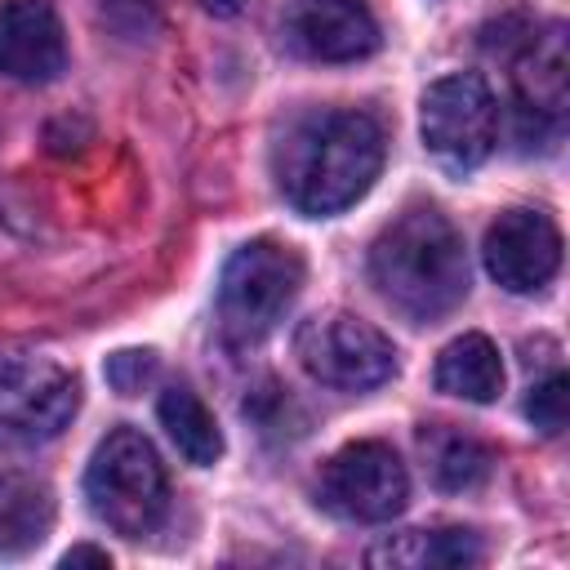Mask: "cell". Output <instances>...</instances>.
<instances>
[{"mask_svg": "<svg viewBox=\"0 0 570 570\" xmlns=\"http://www.w3.org/2000/svg\"><path fill=\"white\" fill-rule=\"evenodd\" d=\"M419 450H423L428 472L441 490H476L494 468V450L485 441H476L472 432H459L450 423H432V428L423 423Z\"/></svg>", "mask_w": 570, "mask_h": 570, "instance_id": "2e32d148", "label": "cell"}, {"mask_svg": "<svg viewBox=\"0 0 570 570\" xmlns=\"http://www.w3.org/2000/svg\"><path fill=\"white\" fill-rule=\"evenodd\" d=\"M67 67L62 18L49 0L0 4V71L27 85H45Z\"/></svg>", "mask_w": 570, "mask_h": 570, "instance_id": "7c38bea8", "label": "cell"}, {"mask_svg": "<svg viewBox=\"0 0 570 570\" xmlns=\"http://www.w3.org/2000/svg\"><path fill=\"white\" fill-rule=\"evenodd\" d=\"M200 9L214 13V18H236L245 9V0H200Z\"/></svg>", "mask_w": 570, "mask_h": 570, "instance_id": "7402d4cb", "label": "cell"}, {"mask_svg": "<svg viewBox=\"0 0 570 570\" xmlns=\"http://www.w3.org/2000/svg\"><path fill=\"white\" fill-rule=\"evenodd\" d=\"M370 281L383 303L414 325L450 316L468 298V249L459 227L432 205L405 209L370 245Z\"/></svg>", "mask_w": 570, "mask_h": 570, "instance_id": "7a4b0ae2", "label": "cell"}, {"mask_svg": "<svg viewBox=\"0 0 570 570\" xmlns=\"http://www.w3.org/2000/svg\"><path fill=\"white\" fill-rule=\"evenodd\" d=\"M383 125L370 111H316L281 142V191L298 214L330 218L356 205L383 169Z\"/></svg>", "mask_w": 570, "mask_h": 570, "instance_id": "6da1fadb", "label": "cell"}, {"mask_svg": "<svg viewBox=\"0 0 570 570\" xmlns=\"http://www.w3.org/2000/svg\"><path fill=\"white\" fill-rule=\"evenodd\" d=\"M285 36L316 62H356L379 49V22L365 0H289Z\"/></svg>", "mask_w": 570, "mask_h": 570, "instance_id": "30bf717a", "label": "cell"}, {"mask_svg": "<svg viewBox=\"0 0 570 570\" xmlns=\"http://www.w3.org/2000/svg\"><path fill=\"white\" fill-rule=\"evenodd\" d=\"M419 129L436 160L450 169H476L499 138V102L476 71H454L428 85L419 102Z\"/></svg>", "mask_w": 570, "mask_h": 570, "instance_id": "8992f818", "label": "cell"}, {"mask_svg": "<svg viewBox=\"0 0 570 570\" xmlns=\"http://www.w3.org/2000/svg\"><path fill=\"white\" fill-rule=\"evenodd\" d=\"M566 89H570L566 27L552 22L543 36L525 40V53L517 62V120H521L525 147H534V138H552L561 129Z\"/></svg>", "mask_w": 570, "mask_h": 570, "instance_id": "8fae6325", "label": "cell"}, {"mask_svg": "<svg viewBox=\"0 0 570 570\" xmlns=\"http://www.w3.org/2000/svg\"><path fill=\"white\" fill-rule=\"evenodd\" d=\"M303 289V254L285 240H245L218 281V325L232 343L249 347L267 338Z\"/></svg>", "mask_w": 570, "mask_h": 570, "instance_id": "277c9868", "label": "cell"}, {"mask_svg": "<svg viewBox=\"0 0 570 570\" xmlns=\"http://www.w3.org/2000/svg\"><path fill=\"white\" fill-rule=\"evenodd\" d=\"M156 414H160V428L169 432V441L178 445V454H183L187 463L209 468V463L223 454V432H218L209 405H205L191 387H183V383L165 387L160 401H156Z\"/></svg>", "mask_w": 570, "mask_h": 570, "instance_id": "e0dca14e", "label": "cell"}, {"mask_svg": "<svg viewBox=\"0 0 570 570\" xmlns=\"http://www.w3.org/2000/svg\"><path fill=\"white\" fill-rule=\"evenodd\" d=\"M566 414H570V383L561 370H552L548 379H539L525 396V419L543 432V436H557L566 428Z\"/></svg>", "mask_w": 570, "mask_h": 570, "instance_id": "ac0fdd59", "label": "cell"}, {"mask_svg": "<svg viewBox=\"0 0 570 570\" xmlns=\"http://www.w3.org/2000/svg\"><path fill=\"white\" fill-rule=\"evenodd\" d=\"M316 499L325 512L343 521H361V525L392 521L410 499V472L392 445L352 441L321 468Z\"/></svg>", "mask_w": 570, "mask_h": 570, "instance_id": "52a82bcc", "label": "cell"}, {"mask_svg": "<svg viewBox=\"0 0 570 570\" xmlns=\"http://www.w3.org/2000/svg\"><path fill=\"white\" fill-rule=\"evenodd\" d=\"M98 9L129 40H142L156 31V0H98Z\"/></svg>", "mask_w": 570, "mask_h": 570, "instance_id": "ffe728a7", "label": "cell"}, {"mask_svg": "<svg viewBox=\"0 0 570 570\" xmlns=\"http://www.w3.org/2000/svg\"><path fill=\"white\" fill-rule=\"evenodd\" d=\"M485 272L508 294L543 289L561 267V232L539 209H508L485 232Z\"/></svg>", "mask_w": 570, "mask_h": 570, "instance_id": "9c48e42d", "label": "cell"}, {"mask_svg": "<svg viewBox=\"0 0 570 570\" xmlns=\"http://www.w3.org/2000/svg\"><path fill=\"white\" fill-rule=\"evenodd\" d=\"M370 566H405V570H459L481 561V539L463 525L450 530H405L387 534L365 552Z\"/></svg>", "mask_w": 570, "mask_h": 570, "instance_id": "4fadbf2b", "label": "cell"}, {"mask_svg": "<svg viewBox=\"0 0 570 570\" xmlns=\"http://www.w3.org/2000/svg\"><path fill=\"white\" fill-rule=\"evenodd\" d=\"M432 383L450 396H463V401H494L503 392V361H499V347L485 338V334H463L454 343L441 347L436 356V370H432Z\"/></svg>", "mask_w": 570, "mask_h": 570, "instance_id": "9a60e30c", "label": "cell"}, {"mask_svg": "<svg viewBox=\"0 0 570 570\" xmlns=\"http://www.w3.org/2000/svg\"><path fill=\"white\" fill-rule=\"evenodd\" d=\"M102 374H107V383H111L120 396H138L142 387L156 383L160 361H156L151 347H125V352L107 356V370H102Z\"/></svg>", "mask_w": 570, "mask_h": 570, "instance_id": "d6986e66", "label": "cell"}, {"mask_svg": "<svg viewBox=\"0 0 570 570\" xmlns=\"http://www.w3.org/2000/svg\"><path fill=\"white\" fill-rule=\"evenodd\" d=\"M85 499L102 525H111L125 539H142L165 521L169 508V476L156 454V445L134 432L116 428L98 441L89 472H85Z\"/></svg>", "mask_w": 570, "mask_h": 570, "instance_id": "3957f363", "label": "cell"}, {"mask_svg": "<svg viewBox=\"0 0 570 570\" xmlns=\"http://www.w3.org/2000/svg\"><path fill=\"white\" fill-rule=\"evenodd\" d=\"M294 356L316 383L338 392H370L396 374L392 338L352 312H321L303 321L294 334Z\"/></svg>", "mask_w": 570, "mask_h": 570, "instance_id": "5b68a950", "label": "cell"}, {"mask_svg": "<svg viewBox=\"0 0 570 570\" xmlns=\"http://www.w3.org/2000/svg\"><path fill=\"white\" fill-rule=\"evenodd\" d=\"M62 566H111L107 548H94V543H76L62 552Z\"/></svg>", "mask_w": 570, "mask_h": 570, "instance_id": "44dd1931", "label": "cell"}, {"mask_svg": "<svg viewBox=\"0 0 570 570\" xmlns=\"http://www.w3.org/2000/svg\"><path fill=\"white\" fill-rule=\"evenodd\" d=\"M53 530V494L27 472H0V557H27Z\"/></svg>", "mask_w": 570, "mask_h": 570, "instance_id": "5bb4252c", "label": "cell"}, {"mask_svg": "<svg viewBox=\"0 0 570 570\" xmlns=\"http://www.w3.org/2000/svg\"><path fill=\"white\" fill-rule=\"evenodd\" d=\"M80 410V383L67 365L36 352H0V428L22 441L58 436Z\"/></svg>", "mask_w": 570, "mask_h": 570, "instance_id": "ba28073f", "label": "cell"}]
</instances>
